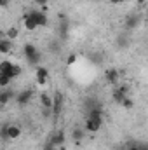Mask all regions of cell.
Listing matches in <instances>:
<instances>
[{
	"label": "cell",
	"mask_w": 148,
	"mask_h": 150,
	"mask_svg": "<svg viewBox=\"0 0 148 150\" xmlns=\"http://www.w3.org/2000/svg\"><path fill=\"white\" fill-rule=\"evenodd\" d=\"M23 51H25V56H26V59H28L32 65H37L38 61H40V52L37 51V47H35V45H32V44H26V45L23 47Z\"/></svg>",
	"instance_id": "cell-1"
},
{
	"label": "cell",
	"mask_w": 148,
	"mask_h": 150,
	"mask_svg": "<svg viewBox=\"0 0 148 150\" xmlns=\"http://www.w3.org/2000/svg\"><path fill=\"white\" fill-rule=\"evenodd\" d=\"M63 105H65V96L61 93H54L52 96V115H59L63 110Z\"/></svg>",
	"instance_id": "cell-2"
},
{
	"label": "cell",
	"mask_w": 148,
	"mask_h": 150,
	"mask_svg": "<svg viewBox=\"0 0 148 150\" xmlns=\"http://www.w3.org/2000/svg\"><path fill=\"white\" fill-rule=\"evenodd\" d=\"M30 16H32V19L37 23V26H47V14L44 12V11H38V9H33V11H30Z\"/></svg>",
	"instance_id": "cell-3"
},
{
	"label": "cell",
	"mask_w": 148,
	"mask_h": 150,
	"mask_svg": "<svg viewBox=\"0 0 148 150\" xmlns=\"http://www.w3.org/2000/svg\"><path fill=\"white\" fill-rule=\"evenodd\" d=\"M101 124H103V119H92V117H87V119H85V131L98 133V131L101 129Z\"/></svg>",
	"instance_id": "cell-4"
},
{
	"label": "cell",
	"mask_w": 148,
	"mask_h": 150,
	"mask_svg": "<svg viewBox=\"0 0 148 150\" xmlns=\"http://www.w3.org/2000/svg\"><path fill=\"white\" fill-rule=\"evenodd\" d=\"M127 93H129V87H127V86H120V87H117V89L113 91V101L120 105V103L124 101V98L127 96Z\"/></svg>",
	"instance_id": "cell-5"
},
{
	"label": "cell",
	"mask_w": 148,
	"mask_h": 150,
	"mask_svg": "<svg viewBox=\"0 0 148 150\" xmlns=\"http://www.w3.org/2000/svg\"><path fill=\"white\" fill-rule=\"evenodd\" d=\"M49 143L54 145V147H61L65 143V133L63 131H54V134H51V138H49Z\"/></svg>",
	"instance_id": "cell-6"
},
{
	"label": "cell",
	"mask_w": 148,
	"mask_h": 150,
	"mask_svg": "<svg viewBox=\"0 0 148 150\" xmlns=\"http://www.w3.org/2000/svg\"><path fill=\"white\" fill-rule=\"evenodd\" d=\"M32 98H33V91L32 89H25V91H21L18 94V103L19 105H28Z\"/></svg>",
	"instance_id": "cell-7"
},
{
	"label": "cell",
	"mask_w": 148,
	"mask_h": 150,
	"mask_svg": "<svg viewBox=\"0 0 148 150\" xmlns=\"http://www.w3.org/2000/svg\"><path fill=\"white\" fill-rule=\"evenodd\" d=\"M12 68H14V63L12 61H9V59L0 61V74H5L12 79Z\"/></svg>",
	"instance_id": "cell-8"
},
{
	"label": "cell",
	"mask_w": 148,
	"mask_h": 150,
	"mask_svg": "<svg viewBox=\"0 0 148 150\" xmlns=\"http://www.w3.org/2000/svg\"><path fill=\"white\" fill-rule=\"evenodd\" d=\"M47 77H49L47 68H44V67H37V84L38 86H44V84L47 82Z\"/></svg>",
	"instance_id": "cell-9"
},
{
	"label": "cell",
	"mask_w": 148,
	"mask_h": 150,
	"mask_svg": "<svg viewBox=\"0 0 148 150\" xmlns=\"http://www.w3.org/2000/svg\"><path fill=\"white\" fill-rule=\"evenodd\" d=\"M23 23H25V28L28 30V32H33V30H37V23L32 19V16H30V12H26L25 16H23Z\"/></svg>",
	"instance_id": "cell-10"
},
{
	"label": "cell",
	"mask_w": 148,
	"mask_h": 150,
	"mask_svg": "<svg viewBox=\"0 0 148 150\" xmlns=\"http://www.w3.org/2000/svg\"><path fill=\"white\" fill-rule=\"evenodd\" d=\"M12 51V40L9 38H0V54H9Z\"/></svg>",
	"instance_id": "cell-11"
},
{
	"label": "cell",
	"mask_w": 148,
	"mask_h": 150,
	"mask_svg": "<svg viewBox=\"0 0 148 150\" xmlns=\"http://www.w3.org/2000/svg\"><path fill=\"white\" fill-rule=\"evenodd\" d=\"M40 103H42V108L51 110V108H52V98H51V94H49V93H42V94H40ZM51 112H52V110H51Z\"/></svg>",
	"instance_id": "cell-12"
},
{
	"label": "cell",
	"mask_w": 148,
	"mask_h": 150,
	"mask_svg": "<svg viewBox=\"0 0 148 150\" xmlns=\"http://www.w3.org/2000/svg\"><path fill=\"white\" fill-rule=\"evenodd\" d=\"M12 98H14L12 89H4V91H0V105H7Z\"/></svg>",
	"instance_id": "cell-13"
},
{
	"label": "cell",
	"mask_w": 148,
	"mask_h": 150,
	"mask_svg": "<svg viewBox=\"0 0 148 150\" xmlns=\"http://www.w3.org/2000/svg\"><path fill=\"white\" fill-rule=\"evenodd\" d=\"M118 70H115V68H110V70H106V74H105V79H106V82H110V84H117V80H118Z\"/></svg>",
	"instance_id": "cell-14"
},
{
	"label": "cell",
	"mask_w": 148,
	"mask_h": 150,
	"mask_svg": "<svg viewBox=\"0 0 148 150\" xmlns=\"http://www.w3.org/2000/svg\"><path fill=\"white\" fill-rule=\"evenodd\" d=\"M19 35V30L16 28V26H11L7 32H5V38H9V40H16Z\"/></svg>",
	"instance_id": "cell-15"
},
{
	"label": "cell",
	"mask_w": 148,
	"mask_h": 150,
	"mask_svg": "<svg viewBox=\"0 0 148 150\" xmlns=\"http://www.w3.org/2000/svg\"><path fill=\"white\" fill-rule=\"evenodd\" d=\"M138 23H140V18H138V16H129V19H127L125 26H127L129 30H132V28H136V26H138Z\"/></svg>",
	"instance_id": "cell-16"
},
{
	"label": "cell",
	"mask_w": 148,
	"mask_h": 150,
	"mask_svg": "<svg viewBox=\"0 0 148 150\" xmlns=\"http://www.w3.org/2000/svg\"><path fill=\"white\" fill-rule=\"evenodd\" d=\"M84 134H85V131H82V129H73L72 138L75 140V143H77V145H80V140L84 138Z\"/></svg>",
	"instance_id": "cell-17"
},
{
	"label": "cell",
	"mask_w": 148,
	"mask_h": 150,
	"mask_svg": "<svg viewBox=\"0 0 148 150\" xmlns=\"http://www.w3.org/2000/svg\"><path fill=\"white\" fill-rule=\"evenodd\" d=\"M11 77L5 74H0V87H9V84H11Z\"/></svg>",
	"instance_id": "cell-18"
},
{
	"label": "cell",
	"mask_w": 148,
	"mask_h": 150,
	"mask_svg": "<svg viewBox=\"0 0 148 150\" xmlns=\"http://www.w3.org/2000/svg\"><path fill=\"white\" fill-rule=\"evenodd\" d=\"M120 105H122L124 108H132V107H134V101H132L131 98H127V96H125V98H124V101H122Z\"/></svg>",
	"instance_id": "cell-19"
},
{
	"label": "cell",
	"mask_w": 148,
	"mask_h": 150,
	"mask_svg": "<svg viewBox=\"0 0 148 150\" xmlns=\"http://www.w3.org/2000/svg\"><path fill=\"white\" fill-rule=\"evenodd\" d=\"M21 67H18V65H14V68H12V79H16V77H19L21 75Z\"/></svg>",
	"instance_id": "cell-20"
},
{
	"label": "cell",
	"mask_w": 148,
	"mask_h": 150,
	"mask_svg": "<svg viewBox=\"0 0 148 150\" xmlns=\"http://www.w3.org/2000/svg\"><path fill=\"white\" fill-rule=\"evenodd\" d=\"M117 42H118L120 47H127V38L124 37V35H120V37L117 38Z\"/></svg>",
	"instance_id": "cell-21"
},
{
	"label": "cell",
	"mask_w": 148,
	"mask_h": 150,
	"mask_svg": "<svg viewBox=\"0 0 148 150\" xmlns=\"http://www.w3.org/2000/svg\"><path fill=\"white\" fill-rule=\"evenodd\" d=\"M75 61H77V54H70L68 59H66V65H73Z\"/></svg>",
	"instance_id": "cell-22"
},
{
	"label": "cell",
	"mask_w": 148,
	"mask_h": 150,
	"mask_svg": "<svg viewBox=\"0 0 148 150\" xmlns=\"http://www.w3.org/2000/svg\"><path fill=\"white\" fill-rule=\"evenodd\" d=\"M33 2H35V4H37V5H42V7H45V5H47V2H49V0H33Z\"/></svg>",
	"instance_id": "cell-23"
},
{
	"label": "cell",
	"mask_w": 148,
	"mask_h": 150,
	"mask_svg": "<svg viewBox=\"0 0 148 150\" xmlns=\"http://www.w3.org/2000/svg\"><path fill=\"white\" fill-rule=\"evenodd\" d=\"M44 150H56V147H54V145H51V143L47 142V143L44 145Z\"/></svg>",
	"instance_id": "cell-24"
},
{
	"label": "cell",
	"mask_w": 148,
	"mask_h": 150,
	"mask_svg": "<svg viewBox=\"0 0 148 150\" xmlns=\"http://www.w3.org/2000/svg\"><path fill=\"white\" fill-rule=\"evenodd\" d=\"M11 0H0V7H7Z\"/></svg>",
	"instance_id": "cell-25"
},
{
	"label": "cell",
	"mask_w": 148,
	"mask_h": 150,
	"mask_svg": "<svg viewBox=\"0 0 148 150\" xmlns=\"http://www.w3.org/2000/svg\"><path fill=\"white\" fill-rule=\"evenodd\" d=\"M111 5H117V4H122V2H125V0H108Z\"/></svg>",
	"instance_id": "cell-26"
},
{
	"label": "cell",
	"mask_w": 148,
	"mask_h": 150,
	"mask_svg": "<svg viewBox=\"0 0 148 150\" xmlns=\"http://www.w3.org/2000/svg\"><path fill=\"white\" fill-rule=\"evenodd\" d=\"M127 150H141V149H140V147H136V145H132V147H129Z\"/></svg>",
	"instance_id": "cell-27"
},
{
	"label": "cell",
	"mask_w": 148,
	"mask_h": 150,
	"mask_svg": "<svg viewBox=\"0 0 148 150\" xmlns=\"http://www.w3.org/2000/svg\"><path fill=\"white\" fill-rule=\"evenodd\" d=\"M136 2H138V4H140V5H143V4H145V2H147V0H136Z\"/></svg>",
	"instance_id": "cell-28"
}]
</instances>
